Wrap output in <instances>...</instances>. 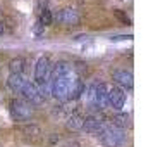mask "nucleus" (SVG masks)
<instances>
[{
	"mask_svg": "<svg viewBox=\"0 0 153 147\" xmlns=\"http://www.w3.org/2000/svg\"><path fill=\"white\" fill-rule=\"evenodd\" d=\"M100 139H102V142L107 147H120V145H124V142H126V133H124V130L107 123V126L100 133Z\"/></svg>",
	"mask_w": 153,
	"mask_h": 147,
	"instance_id": "1",
	"label": "nucleus"
},
{
	"mask_svg": "<svg viewBox=\"0 0 153 147\" xmlns=\"http://www.w3.org/2000/svg\"><path fill=\"white\" fill-rule=\"evenodd\" d=\"M90 102L95 106V109H103L108 104V87L105 83H97L90 88Z\"/></svg>",
	"mask_w": 153,
	"mask_h": 147,
	"instance_id": "2",
	"label": "nucleus"
},
{
	"mask_svg": "<svg viewBox=\"0 0 153 147\" xmlns=\"http://www.w3.org/2000/svg\"><path fill=\"white\" fill-rule=\"evenodd\" d=\"M71 78H72V75H71V76H62V78L52 80V93H53L55 99H59V100H67V99H69Z\"/></svg>",
	"mask_w": 153,
	"mask_h": 147,
	"instance_id": "3",
	"label": "nucleus"
},
{
	"mask_svg": "<svg viewBox=\"0 0 153 147\" xmlns=\"http://www.w3.org/2000/svg\"><path fill=\"white\" fill-rule=\"evenodd\" d=\"M10 112H12V118L14 119H17V121H26L31 116V106L26 104L24 100L14 99L10 102Z\"/></svg>",
	"mask_w": 153,
	"mask_h": 147,
	"instance_id": "4",
	"label": "nucleus"
},
{
	"mask_svg": "<svg viewBox=\"0 0 153 147\" xmlns=\"http://www.w3.org/2000/svg\"><path fill=\"white\" fill-rule=\"evenodd\" d=\"M105 126H107V121H105L103 116L100 114H91L88 118H84V123H83V130H86L88 133H102Z\"/></svg>",
	"mask_w": 153,
	"mask_h": 147,
	"instance_id": "5",
	"label": "nucleus"
},
{
	"mask_svg": "<svg viewBox=\"0 0 153 147\" xmlns=\"http://www.w3.org/2000/svg\"><path fill=\"white\" fill-rule=\"evenodd\" d=\"M57 23L60 24H65V26H74L79 23V14L72 7H65V9H60L55 16Z\"/></svg>",
	"mask_w": 153,
	"mask_h": 147,
	"instance_id": "6",
	"label": "nucleus"
},
{
	"mask_svg": "<svg viewBox=\"0 0 153 147\" xmlns=\"http://www.w3.org/2000/svg\"><path fill=\"white\" fill-rule=\"evenodd\" d=\"M48 73H50V59L43 56V57L38 59V63H36V66H35V81L38 85L45 83Z\"/></svg>",
	"mask_w": 153,
	"mask_h": 147,
	"instance_id": "7",
	"label": "nucleus"
},
{
	"mask_svg": "<svg viewBox=\"0 0 153 147\" xmlns=\"http://www.w3.org/2000/svg\"><path fill=\"white\" fill-rule=\"evenodd\" d=\"M108 104L115 109V111H120L126 104V93L120 87H112L108 88Z\"/></svg>",
	"mask_w": 153,
	"mask_h": 147,
	"instance_id": "8",
	"label": "nucleus"
},
{
	"mask_svg": "<svg viewBox=\"0 0 153 147\" xmlns=\"http://www.w3.org/2000/svg\"><path fill=\"white\" fill-rule=\"evenodd\" d=\"M21 93L28 99V100H31V104H42L43 102V97L40 95V92H38V87H36L35 83H31V81H26V83H24Z\"/></svg>",
	"mask_w": 153,
	"mask_h": 147,
	"instance_id": "9",
	"label": "nucleus"
},
{
	"mask_svg": "<svg viewBox=\"0 0 153 147\" xmlns=\"http://www.w3.org/2000/svg\"><path fill=\"white\" fill-rule=\"evenodd\" d=\"M84 90H86V87H84L83 80L77 76H72L69 81V99H79L81 95L84 93Z\"/></svg>",
	"mask_w": 153,
	"mask_h": 147,
	"instance_id": "10",
	"label": "nucleus"
},
{
	"mask_svg": "<svg viewBox=\"0 0 153 147\" xmlns=\"http://www.w3.org/2000/svg\"><path fill=\"white\" fill-rule=\"evenodd\" d=\"M114 81L119 83L120 87H126V88H132V85H134V80H132V75L129 71H114Z\"/></svg>",
	"mask_w": 153,
	"mask_h": 147,
	"instance_id": "11",
	"label": "nucleus"
},
{
	"mask_svg": "<svg viewBox=\"0 0 153 147\" xmlns=\"http://www.w3.org/2000/svg\"><path fill=\"white\" fill-rule=\"evenodd\" d=\"M71 75H72V66H71L69 63L60 61V63L55 64V68H53V71H52V80L62 78V76H71Z\"/></svg>",
	"mask_w": 153,
	"mask_h": 147,
	"instance_id": "12",
	"label": "nucleus"
},
{
	"mask_svg": "<svg viewBox=\"0 0 153 147\" xmlns=\"http://www.w3.org/2000/svg\"><path fill=\"white\" fill-rule=\"evenodd\" d=\"M83 123H84V118L81 114L74 112V114H71L69 118H67V123H65V125H67L69 130L76 132V130H83Z\"/></svg>",
	"mask_w": 153,
	"mask_h": 147,
	"instance_id": "13",
	"label": "nucleus"
},
{
	"mask_svg": "<svg viewBox=\"0 0 153 147\" xmlns=\"http://www.w3.org/2000/svg\"><path fill=\"white\" fill-rule=\"evenodd\" d=\"M7 83L14 92H19V93H21L22 87H24V83H26V80L22 78V75H10L9 80H7Z\"/></svg>",
	"mask_w": 153,
	"mask_h": 147,
	"instance_id": "14",
	"label": "nucleus"
},
{
	"mask_svg": "<svg viewBox=\"0 0 153 147\" xmlns=\"http://www.w3.org/2000/svg\"><path fill=\"white\" fill-rule=\"evenodd\" d=\"M9 69H10V75H22V71H24V59L22 57H14L9 63Z\"/></svg>",
	"mask_w": 153,
	"mask_h": 147,
	"instance_id": "15",
	"label": "nucleus"
},
{
	"mask_svg": "<svg viewBox=\"0 0 153 147\" xmlns=\"http://www.w3.org/2000/svg\"><path fill=\"white\" fill-rule=\"evenodd\" d=\"M114 126H117L120 130H124L127 126H131V121H129V114H126V112H119L114 116Z\"/></svg>",
	"mask_w": 153,
	"mask_h": 147,
	"instance_id": "16",
	"label": "nucleus"
},
{
	"mask_svg": "<svg viewBox=\"0 0 153 147\" xmlns=\"http://www.w3.org/2000/svg\"><path fill=\"white\" fill-rule=\"evenodd\" d=\"M52 21H53V16H52V12H50V9L43 7L42 11H40V23H42L43 26H50Z\"/></svg>",
	"mask_w": 153,
	"mask_h": 147,
	"instance_id": "17",
	"label": "nucleus"
},
{
	"mask_svg": "<svg viewBox=\"0 0 153 147\" xmlns=\"http://www.w3.org/2000/svg\"><path fill=\"white\" fill-rule=\"evenodd\" d=\"M114 16H115L120 23H124V24H131V19H129V17H127V14H126V12H122L120 9H115V11H114Z\"/></svg>",
	"mask_w": 153,
	"mask_h": 147,
	"instance_id": "18",
	"label": "nucleus"
},
{
	"mask_svg": "<svg viewBox=\"0 0 153 147\" xmlns=\"http://www.w3.org/2000/svg\"><path fill=\"white\" fill-rule=\"evenodd\" d=\"M43 29H45V26H43L42 23H40V19H38V21L35 23V26H33V33H35V35H42Z\"/></svg>",
	"mask_w": 153,
	"mask_h": 147,
	"instance_id": "19",
	"label": "nucleus"
},
{
	"mask_svg": "<svg viewBox=\"0 0 153 147\" xmlns=\"http://www.w3.org/2000/svg\"><path fill=\"white\" fill-rule=\"evenodd\" d=\"M132 35H120V36H112V42H120V40H131Z\"/></svg>",
	"mask_w": 153,
	"mask_h": 147,
	"instance_id": "20",
	"label": "nucleus"
},
{
	"mask_svg": "<svg viewBox=\"0 0 153 147\" xmlns=\"http://www.w3.org/2000/svg\"><path fill=\"white\" fill-rule=\"evenodd\" d=\"M4 31H5V24H4V21H2V19H0V35H2Z\"/></svg>",
	"mask_w": 153,
	"mask_h": 147,
	"instance_id": "21",
	"label": "nucleus"
}]
</instances>
